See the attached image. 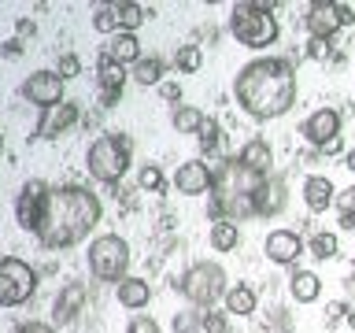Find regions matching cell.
Returning <instances> with one entry per match:
<instances>
[{"label":"cell","instance_id":"obj_1","mask_svg":"<svg viewBox=\"0 0 355 333\" xmlns=\"http://www.w3.org/2000/svg\"><path fill=\"white\" fill-rule=\"evenodd\" d=\"M233 96L244 115L255 122L282 119L296 104V71L282 56H259V60L244 63L233 78Z\"/></svg>","mask_w":355,"mask_h":333},{"label":"cell","instance_id":"obj_2","mask_svg":"<svg viewBox=\"0 0 355 333\" xmlns=\"http://www.w3.org/2000/svg\"><path fill=\"white\" fill-rule=\"evenodd\" d=\"M104 207H100L96 193H89L82 185H60L49 189V200H44L41 211V226L33 237L41 241V248L49 252H63L71 244H82L89 237V230L100 222Z\"/></svg>","mask_w":355,"mask_h":333},{"label":"cell","instance_id":"obj_3","mask_svg":"<svg viewBox=\"0 0 355 333\" xmlns=\"http://www.w3.org/2000/svg\"><path fill=\"white\" fill-rule=\"evenodd\" d=\"M211 174H215V185H211L207 193V215L211 222H244L255 215V193H259V185L266 178L244 171L237 163V155H226L218 166H211Z\"/></svg>","mask_w":355,"mask_h":333},{"label":"cell","instance_id":"obj_4","mask_svg":"<svg viewBox=\"0 0 355 333\" xmlns=\"http://www.w3.org/2000/svg\"><path fill=\"white\" fill-rule=\"evenodd\" d=\"M230 33L237 37V44L252 52H263L277 41V15L270 4H259V0H241V4L230 8Z\"/></svg>","mask_w":355,"mask_h":333},{"label":"cell","instance_id":"obj_5","mask_svg":"<svg viewBox=\"0 0 355 333\" xmlns=\"http://www.w3.org/2000/svg\"><path fill=\"white\" fill-rule=\"evenodd\" d=\"M130 155H133V141L126 133H100L85 152V166L96 182L115 185V182H122V174L130 171Z\"/></svg>","mask_w":355,"mask_h":333},{"label":"cell","instance_id":"obj_6","mask_svg":"<svg viewBox=\"0 0 355 333\" xmlns=\"http://www.w3.org/2000/svg\"><path fill=\"white\" fill-rule=\"evenodd\" d=\"M174 289L200 311H211L218 300H226V293H230L226 271H222L218 263H211V259H200V263L189 266L182 278H174Z\"/></svg>","mask_w":355,"mask_h":333},{"label":"cell","instance_id":"obj_7","mask_svg":"<svg viewBox=\"0 0 355 333\" xmlns=\"http://www.w3.org/2000/svg\"><path fill=\"white\" fill-rule=\"evenodd\" d=\"M130 244L119 237V233H104V237H96L89 244V274L96 278V282H122V278H130Z\"/></svg>","mask_w":355,"mask_h":333},{"label":"cell","instance_id":"obj_8","mask_svg":"<svg viewBox=\"0 0 355 333\" xmlns=\"http://www.w3.org/2000/svg\"><path fill=\"white\" fill-rule=\"evenodd\" d=\"M37 289V274H33L30 263L15 259V255H4L0 259V307H19L26 304Z\"/></svg>","mask_w":355,"mask_h":333},{"label":"cell","instance_id":"obj_9","mask_svg":"<svg viewBox=\"0 0 355 333\" xmlns=\"http://www.w3.org/2000/svg\"><path fill=\"white\" fill-rule=\"evenodd\" d=\"M44 200H49V185L41 182V178H30L26 185H22V193L15 200V222L22 230L37 233L41 226V211H44Z\"/></svg>","mask_w":355,"mask_h":333},{"label":"cell","instance_id":"obj_10","mask_svg":"<svg viewBox=\"0 0 355 333\" xmlns=\"http://www.w3.org/2000/svg\"><path fill=\"white\" fill-rule=\"evenodd\" d=\"M307 30H311V41H333V33L344 30V19H340V0H315L307 4Z\"/></svg>","mask_w":355,"mask_h":333},{"label":"cell","instance_id":"obj_11","mask_svg":"<svg viewBox=\"0 0 355 333\" xmlns=\"http://www.w3.org/2000/svg\"><path fill=\"white\" fill-rule=\"evenodd\" d=\"M22 96L30 104H37L41 111H49L55 104H63V78L55 71H33L26 82H22Z\"/></svg>","mask_w":355,"mask_h":333},{"label":"cell","instance_id":"obj_12","mask_svg":"<svg viewBox=\"0 0 355 333\" xmlns=\"http://www.w3.org/2000/svg\"><path fill=\"white\" fill-rule=\"evenodd\" d=\"M263 252H266V259L277 263V266H296V259L307 252V241L300 237L296 230H270L263 241Z\"/></svg>","mask_w":355,"mask_h":333},{"label":"cell","instance_id":"obj_13","mask_svg":"<svg viewBox=\"0 0 355 333\" xmlns=\"http://www.w3.org/2000/svg\"><path fill=\"white\" fill-rule=\"evenodd\" d=\"M300 133H304V141L311 144V148H322L326 141L340 137V111L337 108L311 111V115L304 119V126H300Z\"/></svg>","mask_w":355,"mask_h":333},{"label":"cell","instance_id":"obj_14","mask_svg":"<svg viewBox=\"0 0 355 333\" xmlns=\"http://www.w3.org/2000/svg\"><path fill=\"white\" fill-rule=\"evenodd\" d=\"M211 185H215V174L200 160H189L174 171V189L182 196H204V193H211Z\"/></svg>","mask_w":355,"mask_h":333},{"label":"cell","instance_id":"obj_15","mask_svg":"<svg viewBox=\"0 0 355 333\" xmlns=\"http://www.w3.org/2000/svg\"><path fill=\"white\" fill-rule=\"evenodd\" d=\"M85 311V282H67L60 289V296H55L52 304V318L55 326H67V322H74L78 315Z\"/></svg>","mask_w":355,"mask_h":333},{"label":"cell","instance_id":"obj_16","mask_svg":"<svg viewBox=\"0 0 355 333\" xmlns=\"http://www.w3.org/2000/svg\"><path fill=\"white\" fill-rule=\"evenodd\" d=\"M237 163L244 171L259 174V178H270L274 174V148L266 144V137H252V141H244V148L237 152Z\"/></svg>","mask_w":355,"mask_h":333},{"label":"cell","instance_id":"obj_17","mask_svg":"<svg viewBox=\"0 0 355 333\" xmlns=\"http://www.w3.org/2000/svg\"><path fill=\"white\" fill-rule=\"evenodd\" d=\"M285 204H288L285 178H282V174H270V178L259 185V193H255V215L274 219V215H282V211H285Z\"/></svg>","mask_w":355,"mask_h":333},{"label":"cell","instance_id":"obj_18","mask_svg":"<svg viewBox=\"0 0 355 333\" xmlns=\"http://www.w3.org/2000/svg\"><path fill=\"white\" fill-rule=\"evenodd\" d=\"M78 122V104H71V100H63V104H55V108H49L41 115V122H37V137H44V141H55L60 133H67Z\"/></svg>","mask_w":355,"mask_h":333},{"label":"cell","instance_id":"obj_19","mask_svg":"<svg viewBox=\"0 0 355 333\" xmlns=\"http://www.w3.org/2000/svg\"><path fill=\"white\" fill-rule=\"evenodd\" d=\"M304 204H307V211H326L337 204V189H333L326 174H311L304 182Z\"/></svg>","mask_w":355,"mask_h":333},{"label":"cell","instance_id":"obj_20","mask_svg":"<svg viewBox=\"0 0 355 333\" xmlns=\"http://www.w3.org/2000/svg\"><path fill=\"white\" fill-rule=\"evenodd\" d=\"M104 56L107 60H115V63H122V67H133L141 60V41H137V33H115V37H107V44H104Z\"/></svg>","mask_w":355,"mask_h":333},{"label":"cell","instance_id":"obj_21","mask_svg":"<svg viewBox=\"0 0 355 333\" xmlns=\"http://www.w3.org/2000/svg\"><path fill=\"white\" fill-rule=\"evenodd\" d=\"M288 296L296 300V304H315V300L322 296V278L315 271H296L288 274Z\"/></svg>","mask_w":355,"mask_h":333},{"label":"cell","instance_id":"obj_22","mask_svg":"<svg viewBox=\"0 0 355 333\" xmlns=\"http://www.w3.org/2000/svg\"><path fill=\"white\" fill-rule=\"evenodd\" d=\"M115 293H119V304L122 307L141 311L152 300V285H148V278H122V282L115 285Z\"/></svg>","mask_w":355,"mask_h":333},{"label":"cell","instance_id":"obj_23","mask_svg":"<svg viewBox=\"0 0 355 333\" xmlns=\"http://www.w3.org/2000/svg\"><path fill=\"white\" fill-rule=\"evenodd\" d=\"M226 315H237V318H248V315H255V289L252 285H244V282H237V285H230V293H226Z\"/></svg>","mask_w":355,"mask_h":333},{"label":"cell","instance_id":"obj_24","mask_svg":"<svg viewBox=\"0 0 355 333\" xmlns=\"http://www.w3.org/2000/svg\"><path fill=\"white\" fill-rule=\"evenodd\" d=\"M126 78H130L126 67L115 63V60H107V56L100 52V60H96V82H100V89H107V93H122Z\"/></svg>","mask_w":355,"mask_h":333},{"label":"cell","instance_id":"obj_25","mask_svg":"<svg viewBox=\"0 0 355 333\" xmlns=\"http://www.w3.org/2000/svg\"><path fill=\"white\" fill-rule=\"evenodd\" d=\"M115 19H119L122 33H137V26H144V22L152 19V8L133 4V0H119V4H115Z\"/></svg>","mask_w":355,"mask_h":333},{"label":"cell","instance_id":"obj_26","mask_svg":"<svg viewBox=\"0 0 355 333\" xmlns=\"http://www.w3.org/2000/svg\"><path fill=\"white\" fill-rule=\"evenodd\" d=\"M163 71H166V63L159 60V56H141L137 63H133V71H130V78L137 85H163Z\"/></svg>","mask_w":355,"mask_h":333},{"label":"cell","instance_id":"obj_27","mask_svg":"<svg viewBox=\"0 0 355 333\" xmlns=\"http://www.w3.org/2000/svg\"><path fill=\"white\" fill-rule=\"evenodd\" d=\"M207 241H211V248H215V252H233L241 244V230L233 226V222H211Z\"/></svg>","mask_w":355,"mask_h":333},{"label":"cell","instance_id":"obj_28","mask_svg":"<svg viewBox=\"0 0 355 333\" xmlns=\"http://www.w3.org/2000/svg\"><path fill=\"white\" fill-rule=\"evenodd\" d=\"M204 111L200 108H193V104H178L174 111H171V126L178 130V133H200V126H204Z\"/></svg>","mask_w":355,"mask_h":333},{"label":"cell","instance_id":"obj_29","mask_svg":"<svg viewBox=\"0 0 355 333\" xmlns=\"http://www.w3.org/2000/svg\"><path fill=\"white\" fill-rule=\"evenodd\" d=\"M200 63H204L200 44H182V49L174 52V71H178V74H196Z\"/></svg>","mask_w":355,"mask_h":333},{"label":"cell","instance_id":"obj_30","mask_svg":"<svg viewBox=\"0 0 355 333\" xmlns=\"http://www.w3.org/2000/svg\"><path fill=\"white\" fill-rule=\"evenodd\" d=\"M307 252L315 255V259H337V233H326V230L311 233Z\"/></svg>","mask_w":355,"mask_h":333},{"label":"cell","instance_id":"obj_31","mask_svg":"<svg viewBox=\"0 0 355 333\" xmlns=\"http://www.w3.org/2000/svg\"><path fill=\"white\" fill-rule=\"evenodd\" d=\"M196 141H200V152H204V155H215V152L222 148V126H218L215 119H204V126H200Z\"/></svg>","mask_w":355,"mask_h":333},{"label":"cell","instance_id":"obj_32","mask_svg":"<svg viewBox=\"0 0 355 333\" xmlns=\"http://www.w3.org/2000/svg\"><path fill=\"white\" fill-rule=\"evenodd\" d=\"M93 26H96V33H104V37H115V33H119L115 4H100V8L93 11Z\"/></svg>","mask_w":355,"mask_h":333},{"label":"cell","instance_id":"obj_33","mask_svg":"<svg viewBox=\"0 0 355 333\" xmlns=\"http://www.w3.org/2000/svg\"><path fill=\"white\" fill-rule=\"evenodd\" d=\"M200 333H230V315L226 311H200Z\"/></svg>","mask_w":355,"mask_h":333},{"label":"cell","instance_id":"obj_34","mask_svg":"<svg viewBox=\"0 0 355 333\" xmlns=\"http://www.w3.org/2000/svg\"><path fill=\"white\" fill-rule=\"evenodd\" d=\"M137 189H144V193H159L163 189V171L155 163H144L137 171Z\"/></svg>","mask_w":355,"mask_h":333},{"label":"cell","instance_id":"obj_35","mask_svg":"<svg viewBox=\"0 0 355 333\" xmlns=\"http://www.w3.org/2000/svg\"><path fill=\"white\" fill-rule=\"evenodd\" d=\"M55 74H60L63 82H67V78H78V74H82V60H78L74 52H63L60 56V71H55Z\"/></svg>","mask_w":355,"mask_h":333},{"label":"cell","instance_id":"obj_36","mask_svg":"<svg viewBox=\"0 0 355 333\" xmlns=\"http://www.w3.org/2000/svg\"><path fill=\"white\" fill-rule=\"evenodd\" d=\"M340 211V219H355V185L352 189H340L337 193V204H333Z\"/></svg>","mask_w":355,"mask_h":333},{"label":"cell","instance_id":"obj_37","mask_svg":"<svg viewBox=\"0 0 355 333\" xmlns=\"http://www.w3.org/2000/svg\"><path fill=\"white\" fill-rule=\"evenodd\" d=\"M307 56L311 60H333V41H307Z\"/></svg>","mask_w":355,"mask_h":333},{"label":"cell","instance_id":"obj_38","mask_svg":"<svg viewBox=\"0 0 355 333\" xmlns=\"http://www.w3.org/2000/svg\"><path fill=\"white\" fill-rule=\"evenodd\" d=\"M130 333H159V322H155L152 315H133Z\"/></svg>","mask_w":355,"mask_h":333},{"label":"cell","instance_id":"obj_39","mask_svg":"<svg viewBox=\"0 0 355 333\" xmlns=\"http://www.w3.org/2000/svg\"><path fill=\"white\" fill-rule=\"evenodd\" d=\"M348 307L352 304H344V300H333V304L326 307V326H337L340 318H348Z\"/></svg>","mask_w":355,"mask_h":333},{"label":"cell","instance_id":"obj_40","mask_svg":"<svg viewBox=\"0 0 355 333\" xmlns=\"http://www.w3.org/2000/svg\"><path fill=\"white\" fill-rule=\"evenodd\" d=\"M159 96L174 104V100H182V85H178V82H163V85H159Z\"/></svg>","mask_w":355,"mask_h":333},{"label":"cell","instance_id":"obj_41","mask_svg":"<svg viewBox=\"0 0 355 333\" xmlns=\"http://www.w3.org/2000/svg\"><path fill=\"white\" fill-rule=\"evenodd\" d=\"M318 152H322V155H344V137H333V141H326Z\"/></svg>","mask_w":355,"mask_h":333},{"label":"cell","instance_id":"obj_42","mask_svg":"<svg viewBox=\"0 0 355 333\" xmlns=\"http://www.w3.org/2000/svg\"><path fill=\"white\" fill-rule=\"evenodd\" d=\"M15 333H55L49 322H26V326H19Z\"/></svg>","mask_w":355,"mask_h":333},{"label":"cell","instance_id":"obj_43","mask_svg":"<svg viewBox=\"0 0 355 333\" xmlns=\"http://www.w3.org/2000/svg\"><path fill=\"white\" fill-rule=\"evenodd\" d=\"M322 160V152L318 148H307V152H300V166H315Z\"/></svg>","mask_w":355,"mask_h":333},{"label":"cell","instance_id":"obj_44","mask_svg":"<svg viewBox=\"0 0 355 333\" xmlns=\"http://www.w3.org/2000/svg\"><path fill=\"white\" fill-rule=\"evenodd\" d=\"M15 30H19V37H26V33L33 37V30H37V26H33V19H19V22H15Z\"/></svg>","mask_w":355,"mask_h":333},{"label":"cell","instance_id":"obj_45","mask_svg":"<svg viewBox=\"0 0 355 333\" xmlns=\"http://www.w3.org/2000/svg\"><path fill=\"white\" fill-rule=\"evenodd\" d=\"M22 52V44L15 41V37H11V41H4V56H19Z\"/></svg>","mask_w":355,"mask_h":333},{"label":"cell","instance_id":"obj_46","mask_svg":"<svg viewBox=\"0 0 355 333\" xmlns=\"http://www.w3.org/2000/svg\"><path fill=\"white\" fill-rule=\"evenodd\" d=\"M344 166H348V171L355 174V148H348V152H344Z\"/></svg>","mask_w":355,"mask_h":333},{"label":"cell","instance_id":"obj_47","mask_svg":"<svg viewBox=\"0 0 355 333\" xmlns=\"http://www.w3.org/2000/svg\"><path fill=\"white\" fill-rule=\"evenodd\" d=\"M344 322H348V330H352V333H355V304H352V307H348V318H344Z\"/></svg>","mask_w":355,"mask_h":333}]
</instances>
